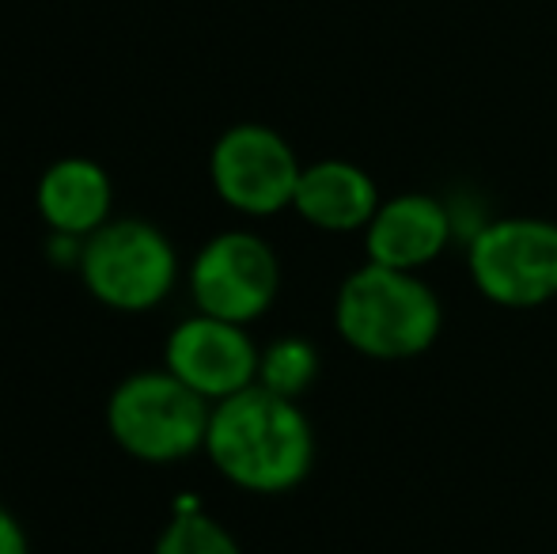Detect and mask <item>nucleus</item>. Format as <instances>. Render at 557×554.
<instances>
[{"mask_svg":"<svg viewBox=\"0 0 557 554\" xmlns=\"http://www.w3.org/2000/svg\"><path fill=\"white\" fill-rule=\"evenodd\" d=\"M209 415L198 392L163 372H137L114 387L107 429L129 456L145 464H175L206 444Z\"/></svg>","mask_w":557,"mask_h":554,"instance_id":"3","label":"nucleus"},{"mask_svg":"<svg viewBox=\"0 0 557 554\" xmlns=\"http://www.w3.org/2000/svg\"><path fill=\"white\" fill-rule=\"evenodd\" d=\"M163 361L175 380H183L201 399H232L235 392L255 384L258 349L239 323L213 316H194L178 323L163 349Z\"/></svg>","mask_w":557,"mask_h":554,"instance_id":"8","label":"nucleus"},{"mask_svg":"<svg viewBox=\"0 0 557 554\" xmlns=\"http://www.w3.org/2000/svg\"><path fill=\"white\" fill-rule=\"evenodd\" d=\"M0 554H30L20 520H15L8 509H0Z\"/></svg>","mask_w":557,"mask_h":554,"instance_id":"14","label":"nucleus"},{"mask_svg":"<svg viewBox=\"0 0 557 554\" xmlns=\"http://www.w3.org/2000/svg\"><path fill=\"white\" fill-rule=\"evenodd\" d=\"M447 232H451V221L441 201L425 198V194L395 198L391 206L375 209L372 224H368V255L375 267L413 270L444 251Z\"/></svg>","mask_w":557,"mask_h":554,"instance_id":"10","label":"nucleus"},{"mask_svg":"<svg viewBox=\"0 0 557 554\" xmlns=\"http://www.w3.org/2000/svg\"><path fill=\"white\" fill-rule=\"evenodd\" d=\"M178 274L175 247L145 221H107L81 251V278L99 304L117 311H148L171 293Z\"/></svg>","mask_w":557,"mask_h":554,"instance_id":"4","label":"nucleus"},{"mask_svg":"<svg viewBox=\"0 0 557 554\" xmlns=\"http://www.w3.org/2000/svg\"><path fill=\"white\" fill-rule=\"evenodd\" d=\"M190 288L201 316L250 323L277 296V259L250 232H224L201 247L190 270Z\"/></svg>","mask_w":557,"mask_h":554,"instance_id":"7","label":"nucleus"},{"mask_svg":"<svg viewBox=\"0 0 557 554\" xmlns=\"http://www.w3.org/2000/svg\"><path fill=\"white\" fill-rule=\"evenodd\" d=\"M152 554H243V551L213 517H206L198 509H183L163 528Z\"/></svg>","mask_w":557,"mask_h":554,"instance_id":"13","label":"nucleus"},{"mask_svg":"<svg viewBox=\"0 0 557 554\" xmlns=\"http://www.w3.org/2000/svg\"><path fill=\"white\" fill-rule=\"evenodd\" d=\"M206 452L235 487L281 494L308 475L311 429L293 399L250 384L213 407Z\"/></svg>","mask_w":557,"mask_h":554,"instance_id":"1","label":"nucleus"},{"mask_svg":"<svg viewBox=\"0 0 557 554\" xmlns=\"http://www.w3.org/2000/svg\"><path fill=\"white\" fill-rule=\"evenodd\" d=\"M293 206L304 221L331 232H349L360 224H372L375 217V186L360 168L342 160H323L300 171Z\"/></svg>","mask_w":557,"mask_h":554,"instance_id":"11","label":"nucleus"},{"mask_svg":"<svg viewBox=\"0 0 557 554\" xmlns=\"http://www.w3.org/2000/svg\"><path fill=\"white\" fill-rule=\"evenodd\" d=\"M114 186L96 160L65 156L38 178V213L58 236H91L111 221Z\"/></svg>","mask_w":557,"mask_h":554,"instance_id":"9","label":"nucleus"},{"mask_svg":"<svg viewBox=\"0 0 557 554\" xmlns=\"http://www.w3.org/2000/svg\"><path fill=\"white\" fill-rule=\"evenodd\" d=\"M311 377H315V349L300 338L273 342L262 361H258L262 387L273 395H285V399H296L311 384Z\"/></svg>","mask_w":557,"mask_h":554,"instance_id":"12","label":"nucleus"},{"mask_svg":"<svg viewBox=\"0 0 557 554\" xmlns=\"http://www.w3.org/2000/svg\"><path fill=\"white\" fill-rule=\"evenodd\" d=\"M209 175L216 194L239 213H277L293 206L300 186V163L285 137L265 126H232L213 145Z\"/></svg>","mask_w":557,"mask_h":554,"instance_id":"6","label":"nucleus"},{"mask_svg":"<svg viewBox=\"0 0 557 554\" xmlns=\"http://www.w3.org/2000/svg\"><path fill=\"white\" fill-rule=\"evenodd\" d=\"M337 331L368 357H410L433 346L441 331V304L406 270L372 262L342 285Z\"/></svg>","mask_w":557,"mask_h":554,"instance_id":"2","label":"nucleus"},{"mask_svg":"<svg viewBox=\"0 0 557 554\" xmlns=\"http://www.w3.org/2000/svg\"><path fill=\"white\" fill-rule=\"evenodd\" d=\"M470 270L490 300L531 308L557 296V229L546 221H497L478 232Z\"/></svg>","mask_w":557,"mask_h":554,"instance_id":"5","label":"nucleus"}]
</instances>
